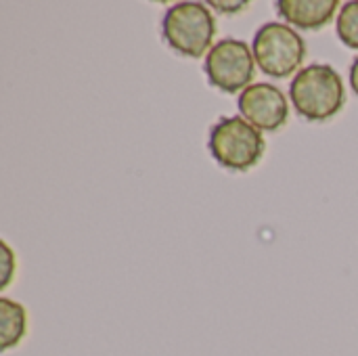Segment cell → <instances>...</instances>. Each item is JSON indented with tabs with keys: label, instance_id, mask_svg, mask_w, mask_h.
I'll use <instances>...</instances> for the list:
<instances>
[{
	"label": "cell",
	"instance_id": "5b68a950",
	"mask_svg": "<svg viewBox=\"0 0 358 356\" xmlns=\"http://www.w3.org/2000/svg\"><path fill=\"white\" fill-rule=\"evenodd\" d=\"M203 69L214 88L227 94L243 92L248 86H252V78L256 73L254 50L243 40H220L206 55Z\"/></svg>",
	"mask_w": 358,
	"mask_h": 356
},
{
	"label": "cell",
	"instance_id": "6da1fadb",
	"mask_svg": "<svg viewBox=\"0 0 358 356\" xmlns=\"http://www.w3.org/2000/svg\"><path fill=\"white\" fill-rule=\"evenodd\" d=\"M289 99L304 120L327 122L342 111L346 103V88L331 65L313 63L302 67L292 80Z\"/></svg>",
	"mask_w": 358,
	"mask_h": 356
},
{
	"label": "cell",
	"instance_id": "7c38bea8",
	"mask_svg": "<svg viewBox=\"0 0 358 356\" xmlns=\"http://www.w3.org/2000/svg\"><path fill=\"white\" fill-rule=\"evenodd\" d=\"M350 86H352V92L358 97V57L350 67Z\"/></svg>",
	"mask_w": 358,
	"mask_h": 356
},
{
	"label": "cell",
	"instance_id": "8fae6325",
	"mask_svg": "<svg viewBox=\"0 0 358 356\" xmlns=\"http://www.w3.org/2000/svg\"><path fill=\"white\" fill-rule=\"evenodd\" d=\"M210 6L212 8H218L222 13H237L241 8H245L248 2H222V0H218V2H210Z\"/></svg>",
	"mask_w": 358,
	"mask_h": 356
},
{
	"label": "cell",
	"instance_id": "30bf717a",
	"mask_svg": "<svg viewBox=\"0 0 358 356\" xmlns=\"http://www.w3.org/2000/svg\"><path fill=\"white\" fill-rule=\"evenodd\" d=\"M13 269H15V256L8 248V243L2 241V281H0V290H6L10 279H13Z\"/></svg>",
	"mask_w": 358,
	"mask_h": 356
},
{
	"label": "cell",
	"instance_id": "7a4b0ae2",
	"mask_svg": "<svg viewBox=\"0 0 358 356\" xmlns=\"http://www.w3.org/2000/svg\"><path fill=\"white\" fill-rule=\"evenodd\" d=\"M164 40L182 57L199 59L214 46L216 21L203 2H178L170 6L162 23Z\"/></svg>",
	"mask_w": 358,
	"mask_h": 356
},
{
	"label": "cell",
	"instance_id": "52a82bcc",
	"mask_svg": "<svg viewBox=\"0 0 358 356\" xmlns=\"http://www.w3.org/2000/svg\"><path fill=\"white\" fill-rule=\"evenodd\" d=\"M338 6H340L338 0H279L277 2L281 17L289 25L300 29L325 27L334 19Z\"/></svg>",
	"mask_w": 358,
	"mask_h": 356
},
{
	"label": "cell",
	"instance_id": "8992f818",
	"mask_svg": "<svg viewBox=\"0 0 358 356\" xmlns=\"http://www.w3.org/2000/svg\"><path fill=\"white\" fill-rule=\"evenodd\" d=\"M239 111L258 130L277 132L287 124L289 103L281 88L268 82H256L239 94Z\"/></svg>",
	"mask_w": 358,
	"mask_h": 356
},
{
	"label": "cell",
	"instance_id": "3957f363",
	"mask_svg": "<svg viewBox=\"0 0 358 356\" xmlns=\"http://www.w3.org/2000/svg\"><path fill=\"white\" fill-rule=\"evenodd\" d=\"M210 153L227 170L245 172L254 168L266 149L262 130L252 126L243 118H222L212 126L210 132Z\"/></svg>",
	"mask_w": 358,
	"mask_h": 356
},
{
	"label": "cell",
	"instance_id": "9c48e42d",
	"mask_svg": "<svg viewBox=\"0 0 358 356\" xmlns=\"http://www.w3.org/2000/svg\"><path fill=\"white\" fill-rule=\"evenodd\" d=\"M336 31H338V38L348 48H357L358 50V0L346 2L342 6V10L338 15Z\"/></svg>",
	"mask_w": 358,
	"mask_h": 356
},
{
	"label": "cell",
	"instance_id": "277c9868",
	"mask_svg": "<svg viewBox=\"0 0 358 356\" xmlns=\"http://www.w3.org/2000/svg\"><path fill=\"white\" fill-rule=\"evenodd\" d=\"M254 59L271 78H289L306 57L304 38L285 23H264L254 36Z\"/></svg>",
	"mask_w": 358,
	"mask_h": 356
},
{
	"label": "cell",
	"instance_id": "ba28073f",
	"mask_svg": "<svg viewBox=\"0 0 358 356\" xmlns=\"http://www.w3.org/2000/svg\"><path fill=\"white\" fill-rule=\"evenodd\" d=\"M27 332V313L23 304L0 298V348L6 353L21 344Z\"/></svg>",
	"mask_w": 358,
	"mask_h": 356
}]
</instances>
